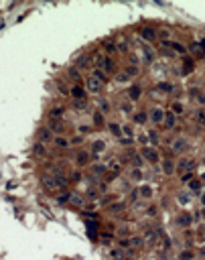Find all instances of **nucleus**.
Instances as JSON below:
<instances>
[{"mask_svg": "<svg viewBox=\"0 0 205 260\" xmlns=\"http://www.w3.org/2000/svg\"><path fill=\"white\" fill-rule=\"evenodd\" d=\"M43 183H45V187H49V189H55V187H65V185H67V181H65L63 177H59V175H55V177H45V179H43Z\"/></svg>", "mask_w": 205, "mask_h": 260, "instance_id": "f257e3e1", "label": "nucleus"}, {"mask_svg": "<svg viewBox=\"0 0 205 260\" xmlns=\"http://www.w3.org/2000/svg\"><path fill=\"white\" fill-rule=\"evenodd\" d=\"M197 122H199V124H205V112H197Z\"/></svg>", "mask_w": 205, "mask_h": 260, "instance_id": "c85d7f7f", "label": "nucleus"}, {"mask_svg": "<svg viewBox=\"0 0 205 260\" xmlns=\"http://www.w3.org/2000/svg\"><path fill=\"white\" fill-rule=\"evenodd\" d=\"M116 47L112 45V43H106V51H108V53H112V51H114Z\"/></svg>", "mask_w": 205, "mask_h": 260, "instance_id": "ea45409f", "label": "nucleus"}, {"mask_svg": "<svg viewBox=\"0 0 205 260\" xmlns=\"http://www.w3.org/2000/svg\"><path fill=\"white\" fill-rule=\"evenodd\" d=\"M41 138H43V140H49V130H41Z\"/></svg>", "mask_w": 205, "mask_h": 260, "instance_id": "72a5a7b5", "label": "nucleus"}, {"mask_svg": "<svg viewBox=\"0 0 205 260\" xmlns=\"http://www.w3.org/2000/svg\"><path fill=\"white\" fill-rule=\"evenodd\" d=\"M191 258H193L191 252H181V256H179V260H191Z\"/></svg>", "mask_w": 205, "mask_h": 260, "instance_id": "bb28decb", "label": "nucleus"}, {"mask_svg": "<svg viewBox=\"0 0 205 260\" xmlns=\"http://www.w3.org/2000/svg\"><path fill=\"white\" fill-rule=\"evenodd\" d=\"M138 193H140L142 197H150V195H152V187H148V185H142V187L138 189Z\"/></svg>", "mask_w": 205, "mask_h": 260, "instance_id": "ddd939ff", "label": "nucleus"}, {"mask_svg": "<svg viewBox=\"0 0 205 260\" xmlns=\"http://www.w3.org/2000/svg\"><path fill=\"white\" fill-rule=\"evenodd\" d=\"M79 179H81V175H79V173H73V175H71V181H75V183H77Z\"/></svg>", "mask_w": 205, "mask_h": 260, "instance_id": "58836bf2", "label": "nucleus"}, {"mask_svg": "<svg viewBox=\"0 0 205 260\" xmlns=\"http://www.w3.org/2000/svg\"><path fill=\"white\" fill-rule=\"evenodd\" d=\"M87 161H90V155H87V152H79V155H77V165H87Z\"/></svg>", "mask_w": 205, "mask_h": 260, "instance_id": "4468645a", "label": "nucleus"}, {"mask_svg": "<svg viewBox=\"0 0 205 260\" xmlns=\"http://www.w3.org/2000/svg\"><path fill=\"white\" fill-rule=\"evenodd\" d=\"M108 128H110V132H112V134H116V136H120V132H122V130H120V126H118V124H110Z\"/></svg>", "mask_w": 205, "mask_h": 260, "instance_id": "4be33fe9", "label": "nucleus"}, {"mask_svg": "<svg viewBox=\"0 0 205 260\" xmlns=\"http://www.w3.org/2000/svg\"><path fill=\"white\" fill-rule=\"evenodd\" d=\"M134 122H138V124H142V122H146V114H144V112L136 114V116H134Z\"/></svg>", "mask_w": 205, "mask_h": 260, "instance_id": "aec40b11", "label": "nucleus"}, {"mask_svg": "<svg viewBox=\"0 0 205 260\" xmlns=\"http://www.w3.org/2000/svg\"><path fill=\"white\" fill-rule=\"evenodd\" d=\"M51 128H53V130H61V126H59L57 120H51Z\"/></svg>", "mask_w": 205, "mask_h": 260, "instance_id": "473e14b6", "label": "nucleus"}, {"mask_svg": "<svg viewBox=\"0 0 205 260\" xmlns=\"http://www.w3.org/2000/svg\"><path fill=\"white\" fill-rule=\"evenodd\" d=\"M140 37H142V39H146V41H154L157 33H154L150 27H144V29H140Z\"/></svg>", "mask_w": 205, "mask_h": 260, "instance_id": "20e7f679", "label": "nucleus"}, {"mask_svg": "<svg viewBox=\"0 0 205 260\" xmlns=\"http://www.w3.org/2000/svg\"><path fill=\"white\" fill-rule=\"evenodd\" d=\"M77 65H79V67H85V65H87V57H81L79 61H77Z\"/></svg>", "mask_w": 205, "mask_h": 260, "instance_id": "2f4dec72", "label": "nucleus"}, {"mask_svg": "<svg viewBox=\"0 0 205 260\" xmlns=\"http://www.w3.org/2000/svg\"><path fill=\"white\" fill-rule=\"evenodd\" d=\"M197 100H199L201 104H205V96H197Z\"/></svg>", "mask_w": 205, "mask_h": 260, "instance_id": "c03bdc74", "label": "nucleus"}, {"mask_svg": "<svg viewBox=\"0 0 205 260\" xmlns=\"http://www.w3.org/2000/svg\"><path fill=\"white\" fill-rule=\"evenodd\" d=\"M128 96H130L132 102H136L138 98H140V88H138V85H132V88L128 90Z\"/></svg>", "mask_w": 205, "mask_h": 260, "instance_id": "6e6552de", "label": "nucleus"}, {"mask_svg": "<svg viewBox=\"0 0 205 260\" xmlns=\"http://www.w3.org/2000/svg\"><path fill=\"white\" fill-rule=\"evenodd\" d=\"M140 177H142V173H140V171H134V173H132V179H140Z\"/></svg>", "mask_w": 205, "mask_h": 260, "instance_id": "a19ab883", "label": "nucleus"}, {"mask_svg": "<svg viewBox=\"0 0 205 260\" xmlns=\"http://www.w3.org/2000/svg\"><path fill=\"white\" fill-rule=\"evenodd\" d=\"M71 96L75 98V100H83V96H85V90L79 88V85H73V90H71Z\"/></svg>", "mask_w": 205, "mask_h": 260, "instance_id": "0eeeda50", "label": "nucleus"}, {"mask_svg": "<svg viewBox=\"0 0 205 260\" xmlns=\"http://www.w3.org/2000/svg\"><path fill=\"white\" fill-rule=\"evenodd\" d=\"M142 55H144V61H146V63L152 61V51H150L148 47H142Z\"/></svg>", "mask_w": 205, "mask_h": 260, "instance_id": "2eb2a0df", "label": "nucleus"}, {"mask_svg": "<svg viewBox=\"0 0 205 260\" xmlns=\"http://www.w3.org/2000/svg\"><path fill=\"white\" fill-rule=\"evenodd\" d=\"M173 110H175V112H183V106L181 104H173Z\"/></svg>", "mask_w": 205, "mask_h": 260, "instance_id": "4c0bfd02", "label": "nucleus"}, {"mask_svg": "<svg viewBox=\"0 0 205 260\" xmlns=\"http://www.w3.org/2000/svg\"><path fill=\"white\" fill-rule=\"evenodd\" d=\"M203 217H205V209H203Z\"/></svg>", "mask_w": 205, "mask_h": 260, "instance_id": "49530a36", "label": "nucleus"}, {"mask_svg": "<svg viewBox=\"0 0 205 260\" xmlns=\"http://www.w3.org/2000/svg\"><path fill=\"white\" fill-rule=\"evenodd\" d=\"M191 167H193V163H191V161H181L179 171H187V169H191Z\"/></svg>", "mask_w": 205, "mask_h": 260, "instance_id": "a211bd4d", "label": "nucleus"}, {"mask_svg": "<svg viewBox=\"0 0 205 260\" xmlns=\"http://www.w3.org/2000/svg\"><path fill=\"white\" fill-rule=\"evenodd\" d=\"M91 75H93V77H96V79H100L102 83H106V81H108V75L104 73L102 69H93V73H91Z\"/></svg>", "mask_w": 205, "mask_h": 260, "instance_id": "1a4fd4ad", "label": "nucleus"}, {"mask_svg": "<svg viewBox=\"0 0 205 260\" xmlns=\"http://www.w3.org/2000/svg\"><path fill=\"white\" fill-rule=\"evenodd\" d=\"M124 73H126V75H136V73H138V69L134 67V65H130V67H126Z\"/></svg>", "mask_w": 205, "mask_h": 260, "instance_id": "b1692460", "label": "nucleus"}, {"mask_svg": "<svg viewBox=\"0 0 205 260\" xmlns=\"http://www.w3.org/2000/svg\"><path fill=\"white\" fill-rule=\"evenodd\" d=\"M162 171H165L167 175H173V171H175V165H173V161H162Z\"/></svg>", "mask_w": 205, "mask_h": 260, "instance_id": "9d476101", "label": "nucleus"}, {"mask_svg": "<svg viewBox=\"0 0 205 260\" xmlns=\"http://www.w3.org/2000/svg\"><path fill=\"white\" fill-rule=\"evenodd\" d=\"M102 81L100 79H96L93 75H91L87 81H85V88H87V91H91V94H98V91H102Z\"/></svg>", "mask_w": 205, "mask_h": 260, "instance_id": "f03ea898", "label": "nucleus"}, {"mask_svg": "<svg viewBox=\"0 0 205 260\" xmlns=\"http://www.w3.org/2000/svg\"><path fill=\"white\" fill-rule=\"evenodd\" d=\"M169 45H171L173 49L177 51V53H185V51H187V49H185V47H183L181 43H169Z\"/></svg>", "mask_w": 205, "mask_h": 260, "instance_id": "6ab92c4d", "label": "nucleus"}, {"mask_svg": "<svg viewBox=\"0 0 205 260\" xmlns=\"http://www.w3.org/2000/svg\"><path fill=\"white\" fill-rule=\"evenodd\" d=\"M61 114H63L61 108H53V110L49 112V116H51V120H57V118H61Z\"/></svg>", "mask_w": 205, "mask_h": 260, "instance_id": "dca6fc26", "label": "nucleus"}, {"mask_svg": "<svg viewBox=\"0 0 205 260\" xmlns=\"http://www.w3.org/2000/svg\"><path fill=\"white\" fill-rule=\"evenodd\" d=\"M69 75H71V77H79V73H77V69H69Z\"/></svg>", "mask_w": 205, "mask_h": 260, "instance_id": "e433bc0d", "label": "nucleus"}, {"mask_svg": "<svg viewBox=\"0 0 205 260\" xmlns=\"http://www.w3.org/2000/svg\"><path fill=\"white\" fill-rule=\"evenodd\" d=\"M126 79H128L126 73H120V75H118V81H126Z\"/></svg>", "mask_w": 205, "mask_h": 260, "instance_id": "79ce46f5", "label": "nucleus"}, {"mask_svg": "<svg viewBox=\"0 0 205 260\" xmlns=\"http://www.w3.org/2000/svg\"><path fill=\"white\" fill-rule=\"evenodd\" d=\"M93 124H96V126H104V116H102V112H96V114H93Z\"/></svg>", "mask_w": 205, "mask_h": 260, "instance_id": "f3484780", "label": "nucleus"}, {"mask_svg": "<svg viewBox=\"0 0 205 260\" xmlns=\"http://www.w3.org/2000/svg\"><path fill=\"white\" fill-rule=\"evenodd\" d=\"M55 144H57V147H61V148H65L69 144L67 140H65V138H61V136H57V138H55Z\"/></svg>", "mask_w": 205, "mask_h": 260, "instance_id": "412c9836", "label": "nucleus"}, {"mask_svg": "<svg viewBox=\"0 0 205 260\" xmlns=\"http://www.w3.org/2000/svg\"><path fill=\"white\" fill-rule=\"evenodd\" d=\"M75 106H77V108H83V106H85V102H83V100H77V102H75Z\"/></svg>", "mask_w": 205, "mask_h": 260, "instance_id": "37998d69", "label": "nucleus"}, {"mask_svg": "<svg viewBox=\"0 0 205 260\" xmlns=\"http://www.w3.org/2000/svg\"><path fill=\"white\" fill-rule=\"evenodd\" d=\"M187 71H193V61H191V59L185 61V73H187Z\"/></svg>", "mask_w": 205, "mask_h": 260, "instance_id": "cd10ccee", "label": "nucleus"}, {"mask_svg": "<svg viewBox=\"0 0 205 260\" xmlns=\"http://www.w3.org/2000/svg\"><path fill=\"white\" fill-rule=\"evenodd\" d=\"M43 152H45V148L41 144H35V155H43Z\"/></svg>", "mask_w": 205, "mask_h": 260, "instance_id": "7c9ffc66", "label": "nucleus"}, {"mask_svg": "<svg viewBox=\"0 0 205 260\" xmlns=\"http://www.w3.org/2000/svg\"><path fill=\"white\" fill-rule=\"evenodd\" d=\"M122 207H124V205H122V203H114V205H112V211H120Z\"/></svg>", "mask_w": 205, "mask_h": 260, "instance_id": "c9c22d12", "label": "nucleus"}, {"mask_svg": "<svg viewBox=\"0 0 205 260\" xmlns=\"http://www.w3.org/2000/svg\"><path fill=\"white\" fill-rule=\"evenodd\" d=\"M159 90H162V91H173V85H171V83H159Z\"/></svg>", "mask_w": 205, "mask_h": 260, "instance_id": "393cba45", "label": "nucleus"}, {"mask_svg": "<svg viewBox=\"0 0 205 260\" xmlns=\"http://www.w3.org/2000/svg\"><path fill=\"white\" fill-rule=\"evenodd\" d=\"M130 158H132V165H136V167L142 165V158L138 157V155H130Z\"/></svg>", "mask_w": 205, "mask_h": 260, "instance_id": "5701e85b", "label": "nucleus"}, {"mask_svg": "<svg viewBox=\"0 0 205 260\" xmlns=\"http://www.w3.org/2000/svg\"><path fill=\"white\" fill-rule=\"evenodd\" d=\"M122 110L124 112H132V104H122Z\"/></svg>", "mask_w": 205, "mask_h": 260, "instance_id": "f704fd0d", "label": "nucleus"}, {"mask_svg": "<svg viewBox=\"0 0 205 260\" xmlns=\"http://www.w3.org/2000/svg\"><path fill=\"white\" fill-rule=\"evenodd\" d=\"M150 118H152V122H162V118H165V112H162L160 108H154V110L150 112Z\"/></svg>", "mask_w": 205, "mask_h": 260, "instance_id": "423d86ee", "label": "nucleus"}, {"mask_svg": "<svg viewBox=\"0 0 205 260\" xmlns=\"http://www.w3.org/2000/svg\"><path fill=\"white\" fill-rule=\"evenodd\" d=\"M104 148H106V144H104V140H96V142L91 144V150H93V152H102Z\"/></svg>", "mask_w": 205, "mask_h": 260, "instance_id": "f8f14e48", "label": "nucleus"}, {"mask_svg": "<svg viewBox=\"0 0 205 260\" xmlns=\"http://www.w3.org/2000/svg\"><path fill=\"white\" fill-rule=\"evenodd\" d=\"M203 203H205V195H203Z\"/></svg>", "mask_w": 205, "mask_h": 260, "instance_id": "a18cd8bd", "label": "nucleus"}, {"mask_svg": "<svg viewBox=\"0 0 205 260\" xmlns=\"http://www.w3.org/2000/svg\"><path fill=\"white\" fill-rule=\"evenodd\" d=\"M142 157L146 158V161H150V163H157V161H159V152L150 147H144L142 148Z\"/></svg>", "mask_w": 205, "mask_h": 260, "instance_id": "7ed1b4c3", "label": "nucleus"}, {"mask_svg": "<svg viewBox=\"0 0 205 260\" xmlns=\"http://www.w3.org/2000/svg\"><path fill=\"white\" fill-rule=\"evenodd\" d=\"M177 222H179V226H189V224H191V215H189V214H183V215H179V219H177Z\"/></svg>", "mask_w": 205, "mask_h": 260, "instance_id": "9b49d317", "label": "nucleus"}, {"mask_svg": "<svg viewBox=\"0 0 205 260\" xmlns=\"http://www.w3.org/2000/svg\"><path fill=\"white\" fill-rule=\"evenodd\" d=\"M189 187H191L193 191H197V189L201 187V183H199V181H191V183H189Z\"/></svg>", "mask_w": 205, "mask_h": 260, "instance_id": "c756f323", "label": "nucleus"}, {"mask_svg": "<svg viewBox=\"0 0 205 260\" xmlns=\"http://www.w3.org/2000/svg\"><path fill=\"white\" fill-rule=\"evenodd\" d=\"M167 126H169V128L175 126V116H173V114H167Z\"/></svg>", "mask_w": 205, "mask_h": 260, "instance_id": "a878e982", "label": "nucleus"}, {"mask_svg": "<svg viewBox=\"0 0 205 260\" xmlns=\"http://www.w3.org/2000/svg\"><path fill=\"white\" fill-rule=\"evenodd\" d=\"M185 147H187V140H185V138H177V140L173 142V150H175V152H183Z\"/></svg>", "mask_w": 205, "mask_h": 260, "instance_id": "39448f33", "label": "nucleus"}]
</instances>
